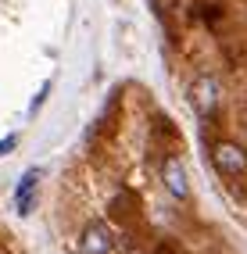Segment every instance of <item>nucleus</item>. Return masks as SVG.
<instances>
[{"mask_svg": "<svg viewBox=\"0 0 247 254\" xmlns=\"http://www.w3.org/2000/svg\"><path fill=\"white\" fill-rule=\"evenodd\" d=\"M79 251L82 254H115V233L108 222H86L79 236Z\"/></svg>", "mask_w": 247, "mask_h": 254, "instance_id": "3", "label": "nucleus"}, {"mask_svg": "<svg viewBox=\"0 0 247 254\" xmlns=\"http://www.w3.org/2000/svg\"><path fill=\"white\" fill-rule=\"evenodd\" d=\"M14 143H18V136H4V140H0V158H4V154H11V150H14Z\"/></svg>", "mask_w": 247, "mask_h": 254, "instance_id": "7", "label": "nucleus"}, {"mask_svg": "<svg viewBox=\"0 0 247 254\" xmlns=\"http://www.w3.org/2000/svg\"><path fill=\"white\" fill-rule=\"evenodd\" d=\"M219 104H222V82L211 72H201L193 79V86H190V108L201 118H215Z\"/></svg>", "mask_w": 247, "mask_h": 254, "instance_id": "1", "label": "nucleus"}, {"mask_svg": "<svg viewBox=\"0 0 247 254\" xmlns=\"http://www.w3.org/2000/svg\"><path fill=\"white\" fill-rule=\"evenodd\" d=\"M211 165H215V172L226 176V179H244L247 176V150L233 140H219L211 147Z\"/></svg>", "mask_w": 247, "mask_h": 254, "instance_id": "2", "label": "nucleus"}, {"mask_svg": "<svg viewBox=\"0 0 247 254\" xmlns=\"http://www.w3.org/2000/svg\"><path fill=\"white\" fill-rule=\"evenodd\" d=\"M40 179H43L40 168H29V172L22 176L18 190H14V211H18V215H32V208H36V193H40Z\"/></svg>", "mask_w": 247, "mask_h": 254, "instance_id": "5", "label": "nucleus"}, {"mask_svg": "<svg viewBox=\"0 0 247 254\" xmlns=\"http://www.w3.org/2000/svg\"><path fill=\"white\" fill-rule=\"evenodd\" d=\"M151 4H154L158 18H161L165 25H172V22H176V14H179V0H151Z\"/></svg>", "mask_w": 247, "mask_h": 254, "instance_id": "6", "label": "nucleus"}, {"mask_svg": "<svg viewBox=\"0 0 247 254\" xmlns=\"http://www.w3.org/2000/svg\"><path fill=\"white\" fill-rule=\"evenodd\" d=\"M161 183H165V190H169L176 200H186L190 197V179H186V168L179 158H165L161 165Z\"/></svg>", "mask_w": 247, "mask_h": 254, "instance_id": "4", "label": "nucleus"}]
</instances>
